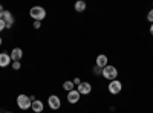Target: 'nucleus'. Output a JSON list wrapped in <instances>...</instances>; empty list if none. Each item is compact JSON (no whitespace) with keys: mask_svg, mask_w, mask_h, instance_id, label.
I'll list each match as a JSON object with an SVG mask.
<instances>
[{"mask_svg":"<svg viewBox=\"0 0 153 113\" xmlns=\"http://www.w3.org/2000/svg\"><path fill=\"white\" fill-rule=\"evenodd\" d=\"M29 14H31V17H32L35 21H42V20L46 17V11H45V8H42V6H34V8H31Z\"/></svg>","mask_w":153,"mask_h":113,"instance_id":"1","label":"nucleus"},{"mask_svg":"<svg viewBox=\"0 0 153 113\" xmlns=\"http://www.w3.org/2000/svg\"><path fill=\"white\" fill-rule=\"evenodd\" d=\"M31 104H32V99L28 95H19L17 96V106H19V109L28 110V109H31Z\"/></svg>","mask_w":153,"mask_h":113,"instance_id":"2","label":"nucleus"},{"mask_svg":"<svg viewBox=\"0 0 153 113\" xmlns=\"http://www.w3.org/2000/svg\"><path fill=\"white\" fill-rule=\"evenodd\" d=\"M103 77L106 78V80H109V81H113V80H117V77H118V70H117V67H113V66H106L104 69H103Z\"/></svg>","mask_w":153,"mask_h":113,"instance_id":"3","label":"nucleus"},{"mask_svg":"<svg viewBox=\"0 0 153 113\" xmlns=\"http://www.w3.org/2000/svg\"><path fill=\"white\" fill-rule=\"evenodd\" d=\"M107 89H109V92H110L112 95H117V93H120V92H121L123 84H121L118 80H113V81H110V83H109Z\"/></svg>","mask_w":153,"mask_h":113,"instance_id":"4","label":"nucleus"},{"mask_svg":"<svg viewBox=\"0 0 153 113\" xmlns=\"http://www.w3.org/2000/svg\"><path fill=\"white\" fill-rule=\"evenodd\" d=\"M48 104H49V107L52 110H58L61 107V101H60V98L57 95H51L48 98Z\"/></svg>","mask_w":153,"mask_h":113,"instance_id":"5","label":"nucleus"},{"mask_svg":"<svg viewBox=\"0 0 153 113\" xmlns=\"http://www.w3.org/2000/svg\"><path fill=\"white\" fill-rule=\"evenodd\" d=\"M3 21H5V28L6 29H9L12 24H14V16H12V12H9V11L3 12Z\"/></svg>","mask_w":153,"mask_h":113,"instance_id":"6","label":"nucleus"},{"mask_svg":"<svg viewBox=\"0 0 153 113\" xmlns=\"http://www.w3.org/2000/svg\"><path fill=\"white\" fill-rule=\"evenodd\" d=\"M80 92L76 90V89H74V90H71V92H68V101L71 103V104H76L80 101Z\"/></svg>","mask_w":153,"mask_h":113,"instance_id":"7","label":"nucleus"},{"mask_svg":"<svg viewBox=\"0 0 153 113\" xmlns=\"http://www.w3.org/2000/svg\"><path fill=\"white\" fill-rule=\"evenodd\" d=\"M76 90L80 92V95H89L92 92V86L89 83H81L78 87H76Z\"/></svg>","mask_w":153,"mask_h":113,"instance_id":"8","label":"nucleus"},{"mask_svg":"<svg viewBox=\"0 0 153 113\" xmlns=\"http://www.w3.org/2000/svg\"><path fill=\"white\" fill-rule=\"evenodd\" d=\"M9 55H11V60H12V61H20L22 57H23V52H22L20 47H14V49L11 51Z\"/></svg>","mask_w":153,"mask_h":113,"instance_id":"9","label":"nucleus"},{"mask_svg":"<svg viewBox=\"0 0 153 113\" xmlns=\"http://www.w3.org/2000/svg\"><path fill=\"white\" fill-rule=\"evenodd\" d=\"M12 63V60H11V55H8V54H0V67H6V66H9Z\"/></svg>","mask_w":153,"mask_h":113,"instance_id":"10","label":"nucleus"},{"mask_svg":"<svg viewBox=\"0 0 153 113\" xmlns=\"http://www.w3.org/2000/svg\"><path fill=\"white\" fill-rule=\"evenodd\" d=\"M31 109H32L35 113H42V112H43V103L40 101V99H32Z\"/></svg>","mask_w":153,"mask_h":113,"instance_id":"11","label":"nucleus"},{"mask_svg":"<svg viewBox=\"0 0 153 113\" xmlns=\"http://www.w3.org/2000/svg\"><path fill=\"white\" fill-rule=\"evenodd\" d=\"M95 66H98L100 69H104L106 66H107V57L106 55H98L97 57V64Z\"/></svg>","mask_w":153,"mask_h":113,"instance_id":"12","label":"nucleus"},{"mask_svg":"<svg viewBox=\"0 0 153 113\" xmlns=\"http://www.w3.org/2000/svg\"><path fill=\"white\" fill-rule=\"evenodd\" d=\"M74 8H75V11H76V12H83V11L86 9V2H83V0H78V2L75 3V6H74Z\"/></svg>","mask_w":153,"mask_h":113,"instance_id":"13","label":"nucleus"},{"mask_svg":"<svg viewBox=\"0 0 153 113\" xmlns=\"http://www.w3.org/2000/svg\"><path fill=\"white\" fill-rule=\"evenodd\" d=\"M74 87H75V84H74L72 81H66L65 84H63V89H65L66 92H71V90H74Z\"/></svg>","mask_w":153,"mask_h":113,"instance_id":"14","label":"nucleus"},{"mask_svg":"<svg viewBox=\"0 0 153 113\" xmlns=\"http://www.w3.org/2000/svg\"><path fill=\"white\" fill-rule=\"evenodd\" d=\"M11 64H12V69H14V70H19V69L22 67V64H20V61H12Z\"/></svg>","mask_w":153,"mask_h":113,"instance_id":"15","label":"nucleus"},{"mask_svg":"<svg viewBox=\"0 0 153 113\" xmlns=\"http://www.w3.org/2000/svg\"><path fill=\"white\" fill-rule=\"evenodd\" d=\"M147 20H149L150 23H153V9H150V12L147 14Z\"/></svg>","mask_w":153,"mask_h":113,"instance_id":"16","label":"nucleus"},{"mask_svg":"<svg viewBox=\"0 0 153 113\" xmlns=\"http://www.w3.org/2000/svg\"><path fill=\"white\" fill-rule=\"evenodd\" d=\"M72 83H74V84H75V86H76V87H78V86H80V84H81V83H83V81H81V80H80V78H75V80H74V81H72Z\"/></svg>","mask_w":153,"mask_h":113,"instance_id":"17","label":"nucleus"},{"mask_svg":"<svg viewBox=\"0 0 153 113\" xmlns=\"http://www.w3.org/2000/svg\"><path fill=\"white\" fill-rule=\"evenodd\" d=\"M5 29V21H3V18L2 20H0V32H2Z\"/></svg>","mask_w":153,"mask_h":113,"instance_id":"18","label":"nucleus"},{"mask_svg":"<svg viewBox=\"0 0 153 113\" xmlns=\"http://www.w3.org/2000/svg\"><path fill=\"white\" fill-rule=\"evenodd\" d=\"M94 72H95L97 75H100V72H103V70H101V69H100L98 66H95V67H94Z\"/></svg>","mask_w":153,"mask_h":113,"instance_id":"19","label":"nucleus"},{"mask_svg":"<svg viewBox=\"0 0 153 113\" xmlns=\"http://www.w3.org/2000/svg\"><path fill=\"white\" fill-rule=\"evenodd\" d=\"M3 12H5V11H3V6H2V5H0V20H2V18H3Z\"/></svg>","mask_w":153,"mask_h":113,"instance_id":"20","label":"nucleus"},{"mask_svg":"<svg viewBox=\"0 0 153 113\" xmlns=\"http://www.w3.org/2000/svg\"><path fill=\"white\" fill-rule=\"evenodd\" d=\"M40 26H42V24H40V21H34V28H35V29H38Z\"/></svg>","mask_w":153,"mask_h":113,"instance_id":"21","label":"nucleus"},{"mask_svg":"<svg viewBox=\"0 0 153 113\" xmlns=\"http://www.w3.org/2000/svg\"><path fill=\"white\" fill-rule=\"evenodd\" d=\"M150 34H152V35H153V23H152V24H150Z\"/></svg>","mask_w":153,"mask_h":113,"instance_id":"22","label":"nucleus"},{"mask_svg":"<svg viewBox=\"0 0 153 113\" xmlns=\"http://www.w3.org/2000/svg\"><path fill=\"white\" fill-rule=\"evenodd\" d=\"M0 46H2V37H0Z\"/></svg>","mask_w":153,"mask_h":113,"instance_id":"23","label":"nucleus"},{"mask_svg":"<svg viewBox=\"0 0 153 113\" xmlns=\"http://www.w3.org/2000/svg\"><path fill=\"white\" fill-rule=\"evenodd\" d=\"M5 113H12V112H5Z\"/></svg>","mask_w":153,"mask_h":113,"instance_id":"24","label":"nucleus"}]
</instances>
